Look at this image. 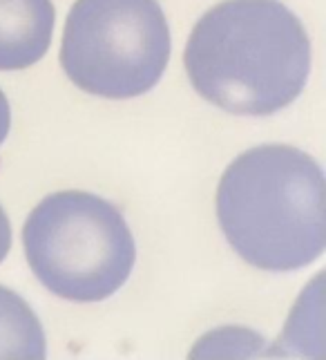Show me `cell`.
Segmentation results:
<instances>
[{
	"mask_svg": "<svg viewBox=\"0 0 326 360\" xmlns=\"http://www.w3.org/2000/svg\"><path fill=\"white\" fill-rule=\"evenodd\" d=\"M183 63L193 88L230 115L288 108L311 72V41L280 0H223L197 20Z\"/></svg>",
	"mask_w": 326,
	"mask_h": 360,
	"instance_id": "6da1fadb",
	"label": "cell"
},
{
	"mask_svg": "<svg viewBox=\"0 0 326 360\" xmlns=\"http://www.w3.org/2000/svg\"><path fill=\"white\" fill-rule=\"evenodd\" d=\"M217 219L250 266L273 273L304 269L326 248L324 172L293 146L250 148L221 175Z\"/></svg>",
	"mask_w": 326,
	"mask_h": 360,
	"instance_id": "7a4b0ae2",
	"label": "cell"
},
{
	"mask_svg": "<svg viewBox=\"0 0 326 360\" xmlns=\"http://www.w3.org/2000/svg\"><path fill=\"white\" fill-rule=\"evenodd\" d=\"M34 276L70 302H101L130 278L136 246L121 210L83 191L47 195L22 229Z\"/></svg>",
	"mask_w": 326,
	"mask_h": 360,
	"instance_id": "3957f363",
	"label": "cell"
},
{
	"mask_svg": "<svg viewBox=\"0 0 326 360\" xmlns=\"http://www.w3.org/2000/svg\"><path fill=\"white\" fill-rule=\"evenodd\" d=\"M170 60V30L157 0H77L63 30L60 65L79 90L134 98Z\"/></svg>",
	"mask_w": 326,
	"mask_h": 360,
	"instance_id": "277c9868",
	"label": "cell"
},
{
	"mask_svg": "<svg viewBox=\"0 0 326 360\" xmlns=\"http://www.w3.org/2000/svg\"><path fill=\"white\" fill-rule=\"evenodd\" d=\"M52 0H0V72L32 68L54 34Z\"/></svg>",
	"mask_w": 326,
	"mask_h": 360,
	"instance_id": "5b68a950",
	"label": "cell"
},
{
	"mask_svg": "<svg viewBox=\"0 0 326 360\" xmlns=\"http://www.w3.org/2000/svg\"><path fill=\"white\" fill-rule=\"evenodd\" d=\"M45 331L30 304L0 287V358H45Z\"/></svg>",
	"mask_w": 326,
	"mask_h": 360,
	"instance_id": "8992f818",
	"label": "cell"
},
{
	"mask_svg": "<svg viewBox=\"0 0 326 360\" xmlns=\"http://www.w3.org/2000/svg\"><path fill=\"white\" fill-rule=\"evenodd\" d=\"M9 248H11V224L3 206H0V262L7 257Z\"/></svg>",
	"mask_w": 326,
	"mask_h": 360,
	"instance_id": "52a82bcc",
	"label": "cell"
},
{
	"mask_svg": "<svg viewBox=\"0 0 326 360\" xmlns=\"http://www.w3.org/2000/svg\"><path fill=\"white\" fill-rule=\"evenodd\" d=\"M9 123H11V112H9V101L7 96L0 90V146L5 143L9 134Z\"/></svg>",
	"mask_w": 326,
	"mask_h": 360,
	"instance_id": "ba28073f",
	"label": "cell"
}]
</instances>
